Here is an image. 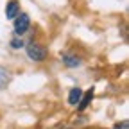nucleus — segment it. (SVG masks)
Masks as SVG:
<instances>
[{"label":"nucleus","mask_w":129,"mask_h":129,"mask_svg":"<svg viewBox=\"0 0 129 129\" xmlns=\"http://www.w3.org/2000/svg\"><path fill=\"white\" fill-rule=\"evenodd\" d=\"M27 56H29V59L36 61V63L43 61L47 57V48L43 45H40V43H29L27 45Z\"/></svg>","instance_id":"nucleus-1"},{"label":"nucleus","mask_w":129,"mask_h":129,"mask_svg":"<svg viewBox=\"0 0 129 129\" xmlns=\"http://www.w3.org/2000/svg\"><path fill=\"white\" fill-rule=\"evenodd\" d=\"M13 20H14V32H16V34H20V36L30 27V16L27 13H18Z\"/></svg>","instance_id":"nucleus-2"},{"label":"nucleus","mask_w":129,"mask_h":129,"mask_svg":"<svg viewBox=\"0 0 129 129\" xmlns=\"http://www.w3.org/2000/svg\"><path fill=\"white\" fill-rule=\"evenodd\" d=\"M18 13H20V2L18 0H11V2L6 6V16L9 20H13Z\"/></svg>","instance_id":"nucleus-3"},{"label":"nucleus","mask_w":129,"mask_h":129,"mask_svg":"<svg viewBox=\"0 0 129 129\" xmlns=\"http://www.w3.org/2000/svg\"><path fill=\"white\" fill-rule=\"evenodd\" d=\"M63 61H64V64L67 67H70V68H77L79 64H81V59L77 57V56H74V54H70V52H64L63 56Z\"/></svg>","instance_id":"nucleus-4"},{"label":"nucleus","mask_w":129,"mask_h":129,"mask_svg":"<svg viewBox=\"0 0 129 129\" xmlns=\"http://www.w3.org/2000/svg\"><path fill=\"white\" fill-rule=\"evenodd\" d=\"M81 97H83V91H81L79 88H72L70 93H68V104L77 106V102L81 101Z\"/></svg>","instance_id":"nucleus-5"},{"label":"nucleus","mask_w":129,"mask_h":129,"mask_svg":"<svg viewBox=\"0 0 129 129\" xmlns=\"http://www.w3.org/2000/svg\"><path fill=\"white\" fill-rule=\"evenodd\" d=\"M91 97H93V88H90L86 93H84V97H81V101L77 102V106H79V109H84L86 106H88V102L91 101Z\"/></svg>","instance_id":"nucleus-6"},{"label":"nucleus","mask_w":129,"mask_h":129,"mask_svg":"<svg viewBox=\"0 0 129 129\" xmlns=\"http://www.w3.org/2000/svg\"><path fill=\"white\" fill-rule=\"evenodd\" d=\"M9 79H11V75L2 68V67H0V90H2V88H6L7 86V83H9Z\"/></svg>","instance_id":"nucleus-7"},{"label":"nucleus","mask_w":129,"mask_h":129,"mask_svg":"<svg viewBox=\"0 0 129 129\" xmlns=\"http://www.w3.org/2000/svg\"><path fill=\"white\" fill-rule=\"evenodd\" d=\"M11 45H13L14 48H20V47H23V40H18V38H16V40L11 41Z\"/></svg>","instance_id":"nucleus-8"},{"label":"nucleus","mask_w":129,"mask_h":129,"mask_svg":"<svg viewBox=\"0 0 129 129\" xmlns=\"http://www.w3.org/2000/svg\"><path fill=\"white\" fill-rule=\"evenodd\" d=\"M113 129H129V124L124 120V122H118V124H117L115 127H113Z\"/></svg>","instance_id":"nucleus-9"}]
</instances>
